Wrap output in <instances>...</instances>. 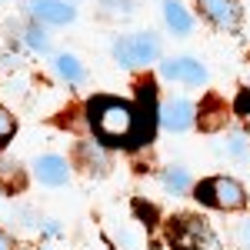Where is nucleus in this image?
I'll return each mask as SVG.
<instances>
[{
	"label": "nucleus",
	"instance_id": "nucleus-1",
	"mask_svg": "<svg viewBox=\"0 0 250 250\" xmlns=\"http://www.w3.org/2000/svg\"><path fill=\"white\" fill-rule=\"evenodd\" d=\"M87 124L100 147H130L134 137V107L117 97H94L87 104Z\"/></svg>",
	"mask_w": 250,
	"mask_h": 250
},
{
	"label": "nucleus",
	"instance_id": "nucleus-2",
	"mask_svg": "<svg viewBox=\"0 0 250 250\" xmlns=\"http://www.w3.org/2000/svg\"><path fill=\"white\" fill-rule=\"evenodd\" d=\"M160 110H157V87L154 80H140L137 83V107H134V137H130V150L147 147L157 137Z\"/></svg>",
	"mask_w": 250,
	"mask_h": 250
},
{
	"label": "nucleus",
	"instance_id": "nucleus-3",
	"mask_svg": "<svg viewBox=\"0 0 250 250\" xmlns=\"http://www.w3.org/2000/svg\"><path fill=\"white\" fill-rule=\"evenodd\" d=\"M197 200L204 207H217V210H240L247 204V190L233 180V177H210V180H200L197 187Z\"/></svg>",
	"mask_w": 250,
	"mask_h": 250
},
{
	"label": "nucleus",
	"instance_id": "nucleus-4",
	"mask_svg": "<svg viewBox=\"0 0 250 250\" xmlns=\"http://www.w3.org/2000/svg\"><path fill=\"white\" fill-rule=\"evenodd\" d=\"M170 244L177 250H217L210 224L200 217H180L170 224Z\"/></svg>",
	"mask_w": 250,
	"mask_h": 250
},
{
	"label": "nucleus",
	"instance_id": "nucleus-5",
	"mask_svg": "<svg viewBox=\"0 0 250 250\" xmlns=\"http://www.w3.org/2000/svg\"><path fill=\"white\" fill-rule=\"evenodd\" d=\"M160 57V40L154 34H134L114 43V60L120 67H144Z\"/></svg>",
	"mask_w": 250,
	"mask_h": 250
},
{
	"label": "nucleus",
	"instance_id": "nucleus-6",
	"mask_svg": "<svg viewBox=\"0 0 250 250\" xmlns=\"http://www.w3.org/2000/svg\"><path fill=\"white\" fill-rule=\"evenodd\" d=\"M197 10L220 30H237L244 20V10L237 0H197Z\"/></svg>",
	"mask_w": 250,
	"mask_h": 250
},
{
	"label": "nucleus",
	"instance_id": "nucleus-7",
	"mask_svg": "<svg viewBox=\"0 0 250 250\" xmlns=\"http://www.w3.org/2000/svg\"><path fill=\"white\" fill-rule=\"evenodd\" d=\"M160 74L167 80H180V83H187V87H200V83H207V67L200 63V60L193 57H170L160 63Z\"/></svg>",
	"mask_w": 250,
	"mask_h": 250
},
{
	"label": "nucleus",
	"instance_id": "nucleus-8",
	"mask_svg": "<svg viewBox=\"0 0 250 250\" xmlns=\"http://www.w3.org/2000/svg\"><path fill=\"white\" fill-rule=\"evenodd\" d=\"M193 117H197V107H193L190 100L177 97V100H170V104L160 110V124H164L167 130H173V134H184V130L193 127Z\"/></svg>",
	"mask_w": 250,
	"mask_h": 250
},
{
	"label": "nucleus",
	"instance_id": "nucleus-9",
	"mask_svg": "<svg viewBox=\"0 0 250 250\" xmlns=\"http://www.w3.org/2000/svg\"><path fill=\"white\" fill-rule=\"evenodd\" d=\"M34 173H37L40 184H47V187H63L67 184V177H70V170H67V160L57 154H43L34 160Z\"/></svg>",
	"mask_w": 250,
	"mask_h": 250
},
{
	"label": "nucleus",
	"instance_id": "nucleus-10",
	"mask_svg": "<svg viewBox=\"0 0 250 250\" xmlns=\"http://www.w3.org/2000/svg\"><path fill=\"white\" fill-rule=\"evenodd\" d=\"M27 10H30L40 23H54V27H63V23H70V20L77 17V10H74L70 3H60V0H34Z\"/></svg>",
	"mask_w": 250,
	"mask_h": 250
},
{
	"label": "nucleus",
	"instance_id": "nucleus-11",
	"mask_svg": "<svg viewBox=\"0 0 250 250\" xmlns=\"http://www.w3.org/2000/svg\"><path fill=\"white\" fill-rule=\"evenodd\" d=\"M193 120H200L204 130H220L227 124V107L217 97H207V104H200V117H193Z\"/></svg>",
	"mask_w": 250,
	"mask_h": 250
},
{
	"label": "nucleus",
	"instance_id": "nucleus-12",
	"mask_svg": "<svg viewBox=\"0 0 250 250\" xmlns=\"http://www.w3.org/2000/svg\"><path fill=\"white\" fill-rule=\"evenodd\" d=\"M164 20H167V27H170L173 34H190L193 30V20H190V14L177 3V0H164Z\"/></svg>",
	"mask_w": 250,
	"mask_h": 250
},
{
	"label": "nucleus",
	"instance_id": "nucleus-13",
	"mask_svg": "<svg viewBox=\"0 0 250 250\" xmlns=\"http://www.w3.org/2000/svg\"><path fill=\"white\" fill-rule=\"evenodd\" d=\"M23 184H27L23 167H20L17 160L0 157V187H3V190H23Z\"/></svg>",
	"mask_w": 250,
	"mask_h": 250
},
{
	"label": "nucleus",
	"instance_id": "nucleus-14",
	"mask_svg": "<svg viewBox=\"0 0 250 250\" xmlns=\"http://www.w3.org/2000/svg\"><path fill=\"white\" fill-rule=\"evenodd\" d=\"M54 63H57V74L63 80H70V83H80V80L87 77V70L80 67V60L70 57V54H57V60H54Z\"/></svg>",
	"mask_w": 250,
	"mask_h": 250
},
{
	"label": "nucleus",
	"instance_id": "nucleus-15",
	"mask_svg": "<svg viewBox=\"0 0 250 250\" xmlns=\"http://www.w3.org/2000/svg\"><path fill=\"white\" fill-rule=\"evenodd\" d=\"M164 187L170 193H184L190 187V177H187V170H180V167H170V170H164Z\"/></svg>",
	"mask_w": 250,
	"mask_h": 250
},
{
	"label": "nucleus",
	"instance_id": "nucleus-16",
	"mask_svg": "<svg viewBox=\"0 0 250 250\" xmlns=\"http://www.w3.org/2000/svg\"><path fill=\"white\" fill-rule=\"evenodd\" d=\"M23 37H27V43H30L34 50H47V43H50V40H47V34H43L40 27H30Z\"/></svg>",
	"mask_w": 250,
	"mask_h": 250
},
{
	"label": "nucleus",
	"instance_id": "nucleus-17",
	"mask_svg": "<svg viewBox=\"0 0 250 250\" xmlns=\"http://www.w3.org/2000/svg\"><path fill=\"white\" fill-rule=\"evenodd\" d=\"M14 130H17V127H14V117L0 110V147H3V144H7V140L14 137Z\"/></svg>",
	"mask_w": 250,
	"mask_h": 250
},
{
	"label": "nucleus",
	"instance_id": "nucleus-18",
	"mask_svg": "<svg viewBox=\"0 0 250 250\" xmlns=\"http://www.w3.org/2000/svg\"><path fill=\"white\" fill-rule=\"evenodd\" d=\"M230 157H237V160L247 157V140H244V134H230Z\"/></svg>",
	"mask_w": 250,
	"mask_h": 250
},
{
	"label": "nucleus",
	"instance_id": "nucleus-19",
	"mask_svg": "<svg viewBox=\"0 0 250 250\" xmlns=\"http://www.w3.org/2000/svg\"><path fill=\"white\" fill-rule=\"evenodd\" d=\"M104 7L114 10V14H130L134 10V0H104Z\"/></svg>",
	"mask_w": 250,
	"mask_h": 250
},
{
	"label": "nucleus",
	"instance_id": "nucleus-20",
	"mask_svg": "<svg viewBox=\"0 0 250 250\" xmlns=\"http://www.w3.org/2000/svg\"><path fill=\"white\" fill-rule=\"evenodd\" d=\"M83 160H90V164H100V167H104V154H100V147H90V144H87V147H83Z\"/></svg>",
	"mask_w": 250,
	"mask_h": 250
},
{
	"label": "nucleus",
	"instance_id": "nucleus-21",
	"mask_svg": "<svg viewBox=\"0 0 250 250\" xmlns=\"http://www.w3.org/2000/svg\"><path fill=\"white\" fill-rule=\"evenodd\" d=\"M240 244H244V250H250V220L240 227Z\"/></svg>",
	"mask_w": 250,
	"mask_h": 250
},
{
	"label": "nucleus",
	"instance_id": "nucleus-22",
	"mask_svg": "<svg viewBox=\"0 0 250 250\" xmlns=\"http://www.w3.org/2000/svg\"><path fill=\"white\" fill-rule=\"evenodd\" d=\"M0 250H14V240H10L3 230H0Z\"/></svg>",
	"mask_w": 250,
	"mask_h": 250
}]
</instances>
